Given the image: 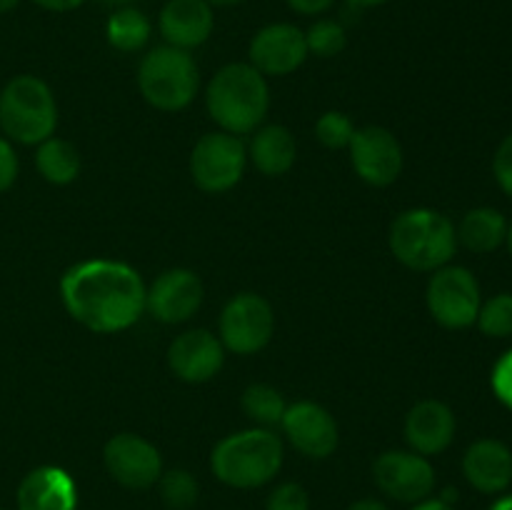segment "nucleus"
<instances>
[{
    "label": "nucleus",
    "instance_id": "obj_1",
    "mask_svg": "<svg viewBox=\"0 0 512 510\" xmlns=\"http://www.w3.org/2000/svg\"><path fill=\"white\" fill-rule=\"evenodd\" d=\"M143 278L118 260H85L60 278L65 310L93 333L128 330L145 313Z\"/></svg>",
    "mask_w": 512,
    "mask_h": 510
},
{
    "label": "nucleus",
    "instance_id": "obj_2",
    "mask_svg": "<svg viewBox=\"0 0 512 510\" xmlns=\"http://www.w3.org/2000/svg\"><path fill=\"white\" fill-rule=\"evenodd\" d=\"M205 105L223 133L248 135L263 125L270 108L268 80L250 63H228L213 75Z\"/></svg>",
    "mask_w": 512,
    "mask_h": 510
},
{
    "label": "nucleus",
    "instance_id": "obj_3",
    "mask_svg": "<svg viewBox=\"0 0 512 510\" xmlns=\"http://www.w3.org/2000/svg\"><path fill=\"white\" fill-rule=\"evenodd\" d=\"M283 465V440L268 428H250L220 440L210 455V468L220 483L250 490L270 483Z\"/></svg>",
    "mask_w": 512,
    "mask_h": 510
},
{
    "label": "nucleus",
    "instance_id": "obj_4",
    "mask_svg": "<svg viewBox=\"0 0 512 510\" xmlns=\"http://www.w3.org/2000/svg\"><path fill=\"white\" fill-rule=\"evenodd\" d=\"M390 250L395 258L418 273H435L450 263L458 248L455 225L443 213L413 208L400 213L390 225Z\"/></svg>",
    "mask_w": 512,
    "mask_h": 510
},
{
    "label": "nucleus",
    "instance_id": "obj_5",
    "mask_svg": "<svg viewBox=\"0 0 512 510\" xmlns=\"http://www.w3.org/2000/svg\"><path fill=\"white\" fill-rule=\"evenodd\" d=\"M58 105L48 83L35 75H18L0 93V128L10 140L40 145L55 133Z\"/></svg>",
    "mask_w": 512,
    "mask_h": 510
},
{
    "label": "nucleus",
    "instance_id": "obj_6",
    "mask_svg": "<svg viewBox=\"0 0 512 510\" xmlns=\"http://www.w3.org/2000/svg\"><path fill=\"white\" fill-rule=\"evenodd\" d=\"M198 65L188 50L158 45L138 68V88L153 108L175 113L193 103L198 93Z\"/></svg>",
    "mask_w": 512,
    "mask_h": 510
},
{
    "label": "nucleus",
    "instance_id": "obj_7",
    "mask_svg": "<svg viewBox=\"0 0 512 510\" xmlns=\"http://www.w3.org/2000/svg\"><path fill=\"white\" fill-rule=\"evenodd\" d=\"M248 165V148L238 135L218 130L195 143L190 153V175L203 193H225L240 183Z\"/></svg>",
    "mask_w": 512,
    "mask_h": 510
},
{
    "label": "nucleus",
    "instance_id": "obj_8",
    "mask_svg": "<svg viewBox=\"0 0 512 510\" xmlns=\"http://www.w3.org/2000/svg\"><path fill=\"white\" fill-rule=\"evenodd\" d=\"M428 310L443 328L463 330L478 320L480 285L468 268L460 265H443L433 273L428 283Z\"/></svg>",
    "mask_w": 512,
    "mask_h": 510
},
{
    "label": "nucleus",
    "instance_id": "obj_9",
    "mask_svg": "<svg viewBox=\"0 0 512 510\" xmlns=\"http://www.w3.org/2000/svg\"><path fill=\"white\" fill-rule=\"evenodd\" d=\"M275 315L268 300L255 293H240L220 313V343L235 355H253L270 343Z\"/></svg>",
    "mask_w": 512,
    "mask_h": 510
},
{
    "label": "nucleus",
    "instance_id": "obj_10",
    "mask_svg": "<svg viewBox=\"0 0 512 510\" xmlns=\"http://www.w3.org/2000/svg\"><path fill=\"white\" fill-rule=\"evenodd\" d=\"M105 470L128 490H148L163 475V458L150 440L135 433H120L105 443Z\"/></svg>",
    "mask_w": 512,
    "mask_h": 510
},
{
    "label": "nucleus",
    "instance_id": "obj_11",
    "mask_svg": "<svg viewBox=\"0 0 512 510\" xmlns=\"http://www.w3.org/2000/svg\"><path fill=\"white\" fill-rule=\"evenodd\" d=\"M348 150L358 178L373 188H388L403 173V148L388 128L368 125L355 130Z\"/></svg>",
    "mask_w": 512,
    "mask_h": 510
},
{
    "label": "nucleus",
    "instance_id": "obj_12",
    "mask_svg": "<svg viewBox=\"0 0 512 510\" xmlns=\"http://www.w3.org/2000/svg\"><path fill=\"white\" fill-rule=\"evenodd\" d=\"M378 488L398 503H420L435 490V470L430 460L408 450H388L373 465Z\"/></svg>",
    "mask_w": 512,
    "mask_h": 510
},
{
    "label": "nucleus",
    "instance_id": "obj_13",
    "mask_svg": "<svg viewBox=\"0 0 512 510\" xmlns=\"http://www.w3.org/2000/svg\"><path fill=\"white\" fill-rule=\"evenodd\" d=\"M203 295V283L193 270H165L145 293V310H150L160 323H185L198 313V308L203 305Z\"/></svg>",
    "mask_w": 512,
    "mask_h": 510
},
{
    "label": "nucleus",
    "instance_id": "obj_14",
    "mask_svg": "<svg viewBox=\"0 0 512 510\" xmlns=\"http://www.w3.org/2000/svg\"><path fill=\"white\" fill-rule=\"evenodd\" d=\"M280 425H283V433L290 445L308 458L323 460L338 448V423L323 405L313 403V400L288 405Z\"/></svg>",
    "mask_w": 512,
    "mask_h": 510
},
{
    "label": "nucleus",
    "instance_id": "obj_15",
    "mask_svg": "<svg viewBox=\"0 0 512 510\" xmlns=\"http://www.w3.org/2000/svg\"><path fill=\"white\" fill-rule=\"evenodd\" d=\"M305 33L298 25L270 23L250 40V65L263 75H290L308 58Z\"/></svg>",
    "mask_w": 512,
    "mask_h": 510
},
{
    "label": "nucleus",
    "instance_id": "obj_16",
    "mask_svg": "<svg viewBox=\"0 0 512 510\" xmlns=\"http://www.w3.org/2000/svg\"><path fill=\"white\" fill-rule=\"evenodd\" d=\"M225 363V348L210 330L195 328L170 343L168 365L183 383H208L220 373Z\"/></svg>",
    "mask_w": 512,
    "mask_h": 510
},
{
    "label": "nucleus",
    "instance_id": "obj_17",
    "mask_svg": "<svg viewBox=\"0 0 512 510\" xmlns=\"http://www.w3.org/2000/svg\"><path fill=\"white\" fill-rule=\"evenodd\" d=\"M158 28L165 45L193 50L208 43L215 28L213 5L205 0H168L158 15Z\"/></svg>",
    "mask_w": 512,
    "mask_h": 510
},
{
    "label": "nucleus",
    "instance_id": "obj_18",
    "mask_svg": "<svg viewBox=\"0 0 512 510\" xmlns=\"http://www.w3.org/2000/svg\"><path fill=\"white\" fill-rule=\"evenodd\" d=\"M18 510H75L78 508V488L75 480L55 465L35 468L20 480Z\"/></svg>",
    "mask_w": 512,
    "mask_h": 510
},
{
    "label": "nucleus",
    "instance_id": "obj_19",
    "mask_svg": "<svg viewBox=\"0 0 512 510\" xmlns=\"http://www.w3.org/2000/svg\"><path fill=\"white\" fill-rule=\"evenodd\" d=\"M463 475L480 493H503L512 483V450L493 438L475 440L463 455Z\"/></svg>",
    "mask_w": 512,
    "mask_h": 510
},
{
    "label": "nucleus",
    "instance_id": "obj_20",
    "mask_svg": "<svg viewBox=\"0 0 512 510\" xmlns=\"http://www.w3.org/2000/svg\"><path fill=\"white\" fill-rule=\"evenodd\" d=\"M455 415L440 400H423L405 418V440L420 455H438L453 443Z\"/></svg>",
    "mask_w": 512,
    "mask_h": 510
},
{
    "label": "nucleus",
    "instance_id": "obj_21",
    "mask_svg": "<svg viewBox=\"0 0 512 510\" xmlns=\"http://www.w3.org/2000/svg\"><path fill=\"white\" fill-rule=\"evenodd\" d=\"M295 155H298V145L285 125H263V128L253 130L248 158L268 178L288 173L295 165Z\"/></svg>",
    "mask_w": 512,
    "mask_h": 510
},
{
    "label": "nucleus",
    "instance_id": "obj_22",
    "mask_svg": "<svg viewBox=\"0 0 512 510\" xmlns=\"http://www.w3.org/2000/svg\"><path fill=\"white\" fill-rule=\"evenodd\" d=\"M455 235H458V243H463L470 253H493L505 243L508 223L500 210L473 208L463 215Z\"/></svg>",
    "mask_w": 512,
    "mask_h": 510
},
{
    "label": "nucleus",
    "instance_id": "obj_23",
    "mask_svg": "<svg viewBox=\"0 0 512 510\" xmlns=\"http://www.w3.org/2000/svg\"><path fill=\"white\" fill-rule=\"evenodd\" d=\"M150 35H153V23L135 5L113 10L105 23V38L120 53H138L148 45Z\"/></svg>",
    "mask_w": 512,
    "mask_h": 510
},
{
    "label": "nucleus",
    "instance_id": "obj_24",
    "mask_svg": "<svg viewBox=\"0 0 512 510\" xmlns=\"http://www.w3.org/2000/svg\"><path fill=\"white\" fill-rule=\"evenodd\" d=\"M35 168L43 175L48 183L53 185H68L78 178L80 173V155L75 150L73 143L63 138H53L38 145V153H35Z\"/></svg>",
    "mask_w": 512,
    "mask_h": 510
},
{
    "label": "nucleus",
    "instance_id": "obj_25",
    "mask_svg": "<svg viewBox=\"0 0 512 510\" xmlns=\"http://www.w3.org/2000/svg\"><path fill=\"white\" fill-rule=\"evenodd\" d=\"M240 405H243L245 415L250 420H255L263 428H270V425H280L285 415V398L280 395V390H275L273 385L255 383L248 385L243 390V398H240Z\"/></svg>",
    "mask_w": 512,
    "mask_h": 510
},
{
    "label": "nucleus",
    "instance_id": "obj_26",
    "mask_svg": "<svg viewBox=\"0 0 512 510\" xmlns=\"http://www.w3.org/2000/svg\"><path fill=\"white\" fill-rule=\"evenodd\" d=\"M158 490L163 503L168 505L170 510H188L193 508L195 500H198V480L183 468L168 470V473L160 475Z\"/></svg>",
    "mask_w": 512,
    "mask_h": 510
},
{
    "label": "nucleus",
    "instance_id": "obj_27",
    "mask_svg": "<svg viewBox=\"0 0 512 510\" xmlns=\"http://www.w3.org/2000/svg\"><path fill=\"white\" fill-rule=\"evenodd\" d=\"M305 43H308V53L318 55V58H335L348 45V33L338 20H315L310 30L305 33Z\"/></svg>",
    "mask_w": 512,
    "mask_h": 510
},
{
    "label": "nucleus",
    "instance_id": "obj_28",
    "mask_svg": "<svg viewBox=\"0 0 512 510\" xmlns=\"http://www.w3.org/2000/svg\"><path fill=\"white\" fill-rule=\"evenodd\" d=\"M478 328L488 338H510L512 335V293L493 295L480 305Z\"/></svg>",
    "mask_w": 512,
    "mask_h": 510
},
{
    "label": "nucleus",
    "instance_id": "obj_29",
    "mask_svg": "<svg viewBox=\"0 0 512 510\" xmlns=\"http://www.w3.org/2000/svg\"><path fill=\"white\" fill-rule=\"evenodd\" d=\"M315 135H318V140L325 148L343 150L348 148L350 140H353L355 125L345 113L330 110V113H323L318 118V123H315Z\"/></svg>",
    "mask_w": 512,
    "mask_h": 510
},
{
    "label": "nucleus",
    "instance_id": "obj_30",
    "mask_svg": "<svg viewBox=\"0 0 512 510\" xmlns=\"http://www.w3.org/2000/svg\"><path fill=\"white\" fill-rule=\"evenodd\" d=\"M265 510H310V498L303 485L283 483L270 493Z\"/></svg>",
    "mask_w": 512,
    "mask_h": 510
},
{
    "label": "nucleus",
    "instance_id": "obj_31",
    "mask_svg": "<svg viewBox=\"0 0 512 510\" xmlns=\"http://www.w3.org/2000/svg\"><path fill=\"white\" fill-rule=\"evenodd\" d=\"M490 383H493L495 398H498L505 408L512 410V350H508V353L495 363Z\"/></svg>",
    "mask_w": 512,
    "mask_h": 510
},
{
    "label": "nucleus",
    "instance_id": "obj_32",
    "mask_svg": "<svg viewBox=\"0 0 512 510\" xmlns=\"http://www.w3.org/2000/svg\"><path fill=\"white\" fill-rule=\"evenodd\" d=\"M493 173L500 188L512 198V133L500 143L498 153L493 160Z\"/></svg>",
    "mask_w": 512,
    "mask_h": 510
},
{
    "label": "nucleus",
    "instance_id": "obj_33",
    "mask_svg": "<svg viewBox=\"0 0 512 510\" xmlns=\"http://www.w3.org/2000/svg\"><path fill=\"white\" fill-rule=\"evenodd\" d=\"M15 178H18V155L8 140L0 138V193H5Z\"/></svg>",
    "mask_w": 512,
    "mask_h": 510
},
{
    "label": "nucleus",
    "instance_id": "obj_34",
    "mask_svg": "<svg viewBox=\"0 0 512 510\" xmlns=\"http://www.w3.org/2000/svg\"><path fill=\"white\" fill-rule=\"evenodd\" d=\"M290 10L300 15H323L335 5V0H285Z\"/></svg>",
    "mask_w": 512,
    "mask_h": 510
},
{
    "label": "nucleus",
    "instance_id": "obj_35",
    "mask_svg": "<svg viewBox=\"0 0 512 510\" xmlns=\"http://www.w3.org/2000/svg\"><path fill=\"white\" fill-rule=\"evenodd\" d=\"M33 3L43 10H50V13H68V10L80 8L85 0H33Z\"/></svg>",
    "mask_w": 512,
    "mask_h": 510
},
{
    "label": "nucleus",
    "instance_id": "obj_36",
    "mask_svg": "<svg viewBox=\"0 0 512 510\" xmlns=\"http://www.w3.org/2000/svg\"><path fill=\"white\" fill-rule=\"evenodd\" d=\"M348 510H388V505L380 503L375 498H363V500H355Z\"/></svg>",
    "mask_w": 512,
    "mask_h": 510
},
{
    "label": "nucleus",
    "instance_id": "obj_37",
    "mask_svg": "<svg viewBox=\"0 0 512 510\" xmlns=\"http://www.w3.org/2000/svg\"><path fill=\"white\" fill-rule=\"evenodd\" d=\"M413 510H453L450 508V503H445V500H420V503L413 505Z\"/></svg>",
    "mask_w": 512,
    "mask_h": 510
},
{
    "label": "nucleus",
    "instance_id": "obj_38",
    "mask_svg": "<svg viewBox=\"0 0 512 510\" xmlns=\"http://www.w3.org/2000/svg\"><path fill=\"white\" fill-rule=\"evenodd\" d=\"M345 3L353 5V8H375V5H383L388 0H345Z\"/></svg>",
    "mask_w": 512,
    "mask_h": 510
},
{
    "label": "nucleus",
    "instance_id": "obj_39",
    "mask_svg": "<svg viewBox=\"0 0 512 510\" xmlns=\"http://www.w3.org/2000/svg\"><path fill=\"white\" fill-rule=\"evenodd\" d=\"M490 510H512V495H505V498L495 500V505Z\"/></svg>",
    "mask_w": 512,
    "mask_h": 510
},
{
    "label": "nucleus",
    "instance_id": "obj_40",
    "mask_svg": "<svg viewBox=\"0 0 512 510\" xmlns=\"http://www.w3.org/2000/svg\"><path fill=\"white\" fill-rule=\"evenodd\" d=\"M103 3L110 5V8L118 10V8H128V5H133L135 0H103Z\"/></svg>",
    "mask_w": 512,
    "mask_h": 510
},
{
    "label": "nucleus",
    "instance_id": "obj_41",
    "mask_svg": "<svg viewBox=\"0 0 512 510\" xmlns=\"http://www.w3.org/2000/svg\"><path fill=\"white\" fill-rule=\"evenodd\" d=\"M208 5H213V8H228V5H238L240 0H205Z\"/></svg>",
    "mask_w": 512,
    "mask_h": 510
},
{
    "label": "nucleus",
    "instance_id": "obj_42",
    "mask_svg": "<svg viewBox=\"0 0 512 510\" xmlns=\"http://www.w3.org/2000/svg\"><path fill=\"white\" fill-rule=\"evenodd\" d=\"M18 3H20V0H0V15L10 13V10H13Z\"/></svg>",
    "mask_w": 512,
    "mask_h": 510
},
{
    "label": "nucleus",
    "instance_id": "obj_43",
    "mask_svg": "<svg viewBox=\"0 0 512 510\" xmlns=\"http://www.w3.org/2000/svg\"><path fill=\"white\" fill-rule=\"evenodd\" d=\"M505 243H508V250H510V255H512V223L508 225V235H505Z\"/></svg>",
    "mask_w": 512,
    "mask_h": 510
},
{
    "label": "nucleus",
    "instance_id": "obj_44",
    "mask_svg": "<svg viewBox=\"0 0 512 510\" xmlns=\"http://www.w3.org/2000/svg\"><path fill=\"white\" fill-rule=\"evenodd\" d=\"M0 510H3V508H0Z\"/></svg>",
    "mask_w": 512,
    "mask_h": 510
}]
</instances>
